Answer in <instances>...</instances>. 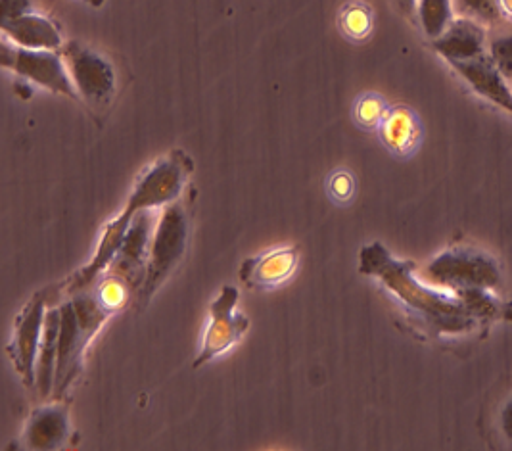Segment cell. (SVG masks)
<instances>
[{
	"instance_id": "obj_18",
	"label": "cell",
	"mask_w": 512,
	"mask_h": 451,
	"mask_svg": "<svg viewBox=\"0 0 512 451\" xmlns=\"http://www.w3.org/2000/svg\"><path fill=\"white\" fill-rule=\"evenodd\" d=\"M342 29L351 39H365L373 29V14L365 4H350L342 14Z\"/></svg>"
},
{
	"instance_id": "obj_25",
	"label": "cell",
	"mask_w": 512,
	"mask_h": 451,
	"mask_svg": "<svg viewBox=\"0 0 512 451\" xmlns=\"http://www.w3.org/2000/svg\"><path fill=\"white\" fill-rule=\"evenodd\" d=\"M499 2V8H501V12H505V14H509L512 18V0H497Z\"/></svg>"
},
{
	"instance_id": "obj_11",
	"label": "cell",
	"mask_w": 512,
	"mask_h": 451,
	"mask_svg": "<svg viewBox=\"0 0 512 451\" xmlns=\"http://www.w3.org/2000/svg\"><path fill=\"white\" fill-rule=\"evenodd\" d=\"M459 77H463L466 85L476 93L488 100L495 108H501L503 112L512 116V91L509 83L503 79V75L495 70L489 56H480L468 62H453L449 64Z\"/></svg>"
},
{
	"instance_id": "obj_6",
	"label": "cell",
	"mask_w": 512,
	"mask_h": 451,
	"mask_svg": "<svg viewBox=\"0 0 512 451\" xmlns=\"http://www.w3.org/2000/svg\"><path fill=\"white\" fill-rule=\"evenodd\" d=\"M0 62L2 68L18 73L50 93L77 98L66 62L56 50H31L4 43L0 47Z\"/></svg>"
},
{
	"instance_id": "obj_26",
	"label": "cell",
	"mask_w": 512,
	"mask_h": 451,
	"mask_svg": "<svg viewBox=\"0 0 512 451\" xmlns=\"http://www.w3.org/2000/svg\"><path fill=\"white\" fill-rule=\"evenodd\" d=\"M399 2V6L403 8V10H407V12H413L415 10V4H417V0H397Z\"/></svg>"
},
{
	"instance_id": "obj_19",
	"label": "cell",
	"mask_w": 512,
	"mask_h": 451,
	"mask_svg": "<svg viewBox=\"0 0 512 451\" xmlns=\"http://www.w3.org/2000/svg\"><path fill=\"white\" fill-rule=\"evenodd\" d=\"M455 4L459 6L463 18L474 20L478 24L493 22L501 14L497 0H455Z\"/></svg>"
},
{
	"instance_id": "obj_12",
	"label": "cell",
	"mask_w": 512,
	"mask_h": 451,
	"mask_svg": "<svg viewBox=\"0 0 512 451\" xmlns=\"http://www.w3.org/2000/svg\"><path fill=\"white\" fill-rule=\"evenodd\" d=\"M484 43L486 33L482 29V24L468 18H459L453 20V24L449 25V29L440 39L432 41V47L447 64H453L484 56Z\"/></svg>"
},
{
	"instance_id": "obj_15",
	"label": "cell",
	"mask_w": 512,
	"mask_h": 451,
	"mask_svg": "<svg viewBox=\"0 0 512 451\" xmlns=\"http://www.w3.org/2000/svg\"><path fill=\"white\" fill-rule=\"evenodd\" d=\"M70 434V423L62 409L45 407L37 409L25 430V442L33 450H56Z\"/></svg>"
},
{
	"instance_id": "obj_2",
	"label": "cell",
	"mask_w": 512,
	"mask_h": 451,
	"mask_svg": "<svg viewBox=\"0 0 512 451\" xmlns=\"http://www.w3.org/2000/svg\"><path fill=\"white\" fill-rule=\"evenodd\" d=\"M112 313L102 308L96 296L79 294L60 308L58 361L54 377V398H62L81 373L83 354Z\"/></svg>"
},
{
	"instance_id": "obj_7",
	"label": "cell",
	"mask_w": 512,
	"mask_h": 451,
	"mask_svg": "<svg viewBox=\"0 0 512 451\" xmlns=\"http://www.w3.org/2000/svg\"><path fill=\"white\" fill-rule=\"evenodd\" d=\"M240 294L233 286H223L219 296L211 302L210 325L204 334L200 354L194 359L192 369H200L213 359L229 352L234 344L250 329V319L238 311Z\"/></svg>"
},
{
	"instance_id": "obj_16",
	"label": "cell",
	"mask_w": 512,
	"mask_h": 451,
	"mask_svg": "<svg viewBox=\"0 0 512 451\" xmlns=\"http://www.w3.org/2000/svg\"><path fill=\"white\" fill-rule=\"evenodd\" d=\"M58 338H60V308L48 309L43 340L39 348V359H37V388L43 398H48L54 392Z\"/></svg>"
},
{
	"instance_id": "obj_9",
	"label": "cell",
	"mask_w": 512,
	"mask_h": 451,
	"mask_svg": "<svg viewBox=\"0 0 512 451\" xmlns=\"http://www.w3.org/2000/svg\"><path fill=\"white\" fill-rule=\"evenodd\" d=\"M45 317V298L35 296L18 315L12 342L8 344V354L12 357L16 373L27 388L37 384V359L45 331Z\"/></svg>"
},
{
	"instance_id": "obj_14",
	"label": "cell",
	"mask_w": 512,
	"mask_h": 451,
	"mask_svg": "<svg viewBox=\"0 0 512 451\" xmlns=\"http://www.w3.org/2000/svg\"><path fill=\"white\" fill-rule=\"evenodd\" d=\"M378 133L382 143L399 156H409L417 150L422 137L419 119L403 106H396L386 112V116L378 125Z\"/></svg>"
},
{
	"instance_id": "obj_23",
	"label": "cell",
	"mask_w": 512,
	"mask_h": 451,
	"mask_svg": "<svg viewBox=\"0 0 512 451\" xmlns=\"http://www.w3.org/2000/svg\"><path fill=\"white\" fill-rule=\"evenodd\" d=\"M0 8H2V20H12V18L29 14L31 2L29 0H0Z\"/></svg>"
},
{
	"instance_id": "obj_27",
	"label": "cell",
	"mask_w": 512,
	"mask_h": 451,
	"mask_svg": "<svg viewBox=\"0 0 512 451\" xmlns=\"http://www.w3.org/2000/svg\"><path fill=\"white\" fill-rule=\"evenodd\" d=\"M83 2H87V4L93 6V8H102V6L106 4V0H83Z\"/></svg>"
},
{
	"instance_id": "obj_17",
	"label": "cell",
	"mask_w": 512,
	"mask_h": 451,
	"mask_svg": "<svg viewBox=\"0 0 512 451\" xmlns=\"http://www.w3.org/2000/svg\"><path fill=\"white\" fill-rule=\"evenodd\" d=\"M415 12L424 35L430 41L440 39L455 20L453 0H417Z\"/></svg>"
},
{
	"instance_id": "obj_4",
	"label": "cell",
	"mask_w": 512,
	"mask_h": 451,
	"mask_svg": "<svg viewBox=\"0 0 512 451\" xmlns=\"http://www.w3.org/2000/svg\"><path fill=\"white\" fill-rule=\"evenodd\" d=\"M426 277L434 286L453 294L472 290L493 292L501 283L497 263L474 248H451L434 258L426 267Z\"/></svg>"
},
{
	"instance_id": "obj_20",
	"label": "cell",
	"mask_w": 512,
	"mask_h": 451,
	"mask_svg": "<svg viewBox=\"0 0 512 451\" xmlns=\"http://www.w3.org/2000/svg\"><path fill=\"white\" fill-rule=\"evenodd\" d=\"M489 60L495 70L503 75L507 83H512V35L497 37L489 45Z\"/></svg>"
},
{
	"instance_id": "obj_24",
	"label": "cell",
	"mask_w": 512,
	"mask_h": 451,
	"mask_svg": "<svg viewBox=\"0 0 512 451\" xmlns=\"http://www.w3.org/2000/svg\"><path fill=\"white\" fill-rule=\"evenodd\" d=\"M501 430L512 442V400H509L501 411Z\"/></svg>"
},
{
	"instance_id": "obj_10",
	"label": "cell",
	"mask_w": 512,
	"mask_h": 451,
	"mask_svg": "<svg viewBox=\"0 0 512 451\" xmlns=\"http://www.w3.org/2000/svg\"><path fill=\"white\" fill-rule=\"evenodd\" d=\"M298 267L296 248H277L240 265L238 277L250 290H271L290 281Z\"/></svg>"
},
{
	"instance_id": "obj_3",
	"label": "cell",
	"mask_w": 512,
	"mask_h": 451,
	"mask_svg": "<svg viewBox=\"0 0 512 451\" xmlns=\"http://www.w3.org/2000/svg\"><path fill=\"white\" fill-rule=\"evenodd\" d=\"M187 240V214L179 204L173 202L163 208L162 217L156 221L152 233L146 275L139 292L140 302H148L173 273L187 250Z\"/></svg>"
},
{
	"instance_id": "obj_13",
	"label": "cell",
	"mask_w": 512,
	"mask_h": 451,
	"mask_svg": "<svg viewBox=\"0 0 512 451\" xmlns=\"http://www.w3.org/2000/svg\"><path fill=\"white\" fill-rule=\"evenodd\" d=\"M2 33L16 47L31 50H60L64 47L60 29L45 16L33 12L12 20H2Z\"/></svg>"
},
{
	"instance_id": "obj_8",
	"label": "cell",
	"mask_w": 512,
	"mask_h": 451,
	"mask_svg": "<svg viewBox=\"0 0 512 451\" xmlns=\"http://www.w3.org/2000/svg\"><path fill=\"white\" fill-rule=\"evenodd\" d=\"M60 54L66 62L77 95L93 108L106 106L116 91L114 66L98 52L75 41L60 48Z\"/></svg>"
},
{
	"instance_id": "obj_5",
	"label": "cell",
	"mask_w": 512,
	"mask_h": 451,
	"mask_svg": "<svg viewBox=\"0 0 512 451\" xmlns=\"http://www.w3.org/2000/svg\"><path fill=\"white\" fill-rule=\"evenodd\" d=\"M192 162L185 152H171L167 158L156 162L139 179L131 192L127 206L121 214L135 219L140 212H150L173 204L185 189Z\"/></svg>"
},
{
	"instance_id": "obj_21",
	"label": "cell",
	"mask_w": 512,
	"mask_h": 451,
	"mask_svg": "<svg viewBox=\"0 0 512 451\" xmlns=\"http://www.w3.org/2000/svg\"><path fill=\"white\" fill-rule=\"evenodd\" d=\"M386 112H388V108L380 96L365 95L359 98V102L355 106V119L363 127H378L382 118L386 116Z\"/></svg>"
},
{
	"instance_id": "obj_1",
	"label": "cell",
	"mask_w": 512,
	"mask_h": 451,
	"mask_svg": "<svg viewBox=\"0 0 512 451\" xmlns=\"http://www.w3.org/2000/svg\"><path fill=\"white\" fill-rule=\"evenodd\" d=\"M415 267L411 260H396L380 242L359 252V273L384 286L422 331L432 336H463L484 321L461 296L424 285L415 277Z\"/></svg>"
},
{
	"instance_id": "obj_22",
	"label": "cell",
	"mask_w": 512,
	"mask_h": 451,
	"mask_svg": "<svg viewBox=\"0 0 512 451\" xmlns=\"http://www.w3.org/2000/svg\"><path fill=\"white\" fill-rule=\"evenodd\" d=\"M328 189L330 194L338 200V202H348L351 196H353V179H351L348 171H338L332 175L330 183H328Z\"/></svg>"
}]
</instances>
